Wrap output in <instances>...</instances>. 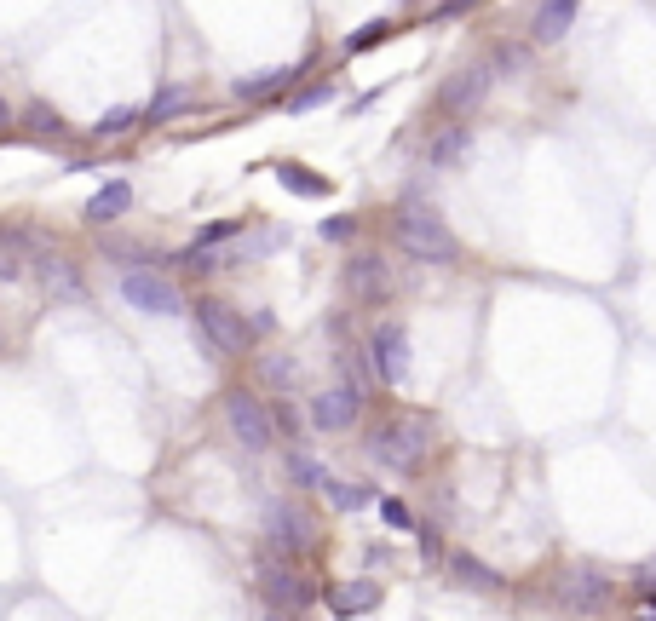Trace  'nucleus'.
I'll list each match as a JSON object with an SVG mask.
<instances>
[{"label":"nucleus","mask_w":656,"mask_h":621,"mask_svg":"<svg viewBox=\"0 0 656 621\" xmlns=\"http://www.w3.org/2000/svg\"><path fill=\"white\" fill-rule=\"evenodd\" d=\"M294 75H300V69L288 64V69H259V75H242V81H236V98H265V92H282V87H294Z\"/></svg>","instance_id":"dca6fc26"},{"label":"nucleus","mask_w":656,"mask_h":621,"mask_svg":"<svg viewBox=\"0 0 656 621\" xmlns=\"http://www.w3.org/2000/svg\"><path fill=\"white\" fill-rule=\"evenodd\" d=\"M490 75H495L490 64H472V69H461V75H455V81H449V87H444V110L467 115L472 104H478V98L490 92Z\"/></svg>","instance_id":"ddd939ff"},{"label":"nucleus","mask_w":656,"mask_h":621,"mask_svg":"<svg viewBox=\"0 0 656 621\" xmlns=\"http://www.w3.org/2000/svg\"><path fill=\"white\" fill-rule=\"evenodd\" d=\"M265 541L277 552H305L311 547V518L294 501H271L265 506Z\"/></svg>","instance_id":"6e6552de"},{"label":"nucleus","mask_w":656,"mask_h":621,"mask_svg":"<svg viewBox=\"0 0 656 621\" xmlns=\"http://www.w3.org/2000/svg\"><path fill=\"white\" fill-rule=\"evenodd\" d=\"M0 276H18V259H6V253H0Z\"/></svg>","instance_id":"2f4dec72"},{"label":"nucleus","mask_w":656,"mask_h":621,"mask_svg":"<svg viewBox=\"0 0 656 621\" xmlns=\"http://www.w3.org/2000/svg\"><path fill=\"white\" fill-rule=\"evenodd\" d=\"M570 23H576V0H547V6L530 12V41L553 46V41H564V29H570Z\"/></svg>","instance_id":"f8f14e48"},{"label":"nucleus","mask_w":656,"mask_h":621,"mask_svg":"<svg viewBox=\"0 0 656 621\" xmlns=\"http://www.w3.org/2000/svg\"><path fill=\"white\" fill-rule=\"evenodd\" d=\"M467 150H472V127H449V133L432 138V167H455Z\"/></svg>","instance_id":"a211bd4d"},{"label":"nucleus","mask_w":656,"mask_h":621,"mask_svg":"<svg viewBox=\"0 0 656 621\" xmlns=\"http://www.w3.org/2000/svg\"><path fill=\"white\" fill-rule=\"evenodd\" d=\"M29 127H35V133H64V121H58L47 104H35V110H29Z\"/></svg>","instance_id":"393cba45"},{"label":"nucleus","mask_w":656,"mask_h":621,"mask_svg":"<svg viewBox=\"0 0 656 621\" xmlns=\"http://www.w3.org/2000/svg\"><path fill=\"white\" fill-rule=\"evenodd\" d=\"M328 98V87H311V92H300V98H294V110H311V104H323Z\"/></svg>","instance_id":"7c9ffc66"},{"label":"nucleus","mask_w":656,"mask_h":621,"mask_svg":"<svg viewBox=\"0 0 656 621\" xmlns=\"http://www.w3.org/2000/svg\"><path fill=\"white\" fill-rule=\"evenodd\" d=\"M225 420H231V432H236V443L248 449V455H265L271 443H277V420H271V409L259 403L254 391H225Z\"/></svg>","instance_id":"7ed1b4c3"},{"label":"nucleus","mask_w":656,"mask_h":621,"mask_svg":"<svg viewBox=\"0 0 656 621\" xmlns=\"http://www.w3.org/2000/svg\"><path fill=\"white\" fill-rule=\"evenodd\" d=\"M127 207H133V184H127V179H110L104 190H93V202H87V219H93V225H110V219H121Z\"/></svg>","instance_id":"4468645a"},{"label":"nucleus","mask_w":656,"mask_h":621,"mask_svg":"<svg viewBox=\"0 0 656 621\" xmlns=\"http://www.w3.org/2000/svg\"><path fill=\"white\" fill-rule=\"evenodd\" d=\"M127 127H139V110H110V115L93 127V133H98V138H121Z\"/></svg>","instance_id":"b1692460"},{"label":"nucleus","mask_w":656,"mask_h":621,"mask_svg":"<svg viewBox=\"0 0 656 621\" xmlns=\"http://www.w3.org/2000/svg\"><path fill=\"white\" fill-rule=\"evenodd\" d=\"M259 587H265V598L277 604V616H282V610H300L305 598H311V581H305L288 558H277V552H265V558H259Z\"/></svg>","instance_id":"423d86ee"},{"label":"nucleus","mask_w":656,"mask_h":621,"mask_svg":"<svg viewBox=\"0 0 656 621\" xmlns=\"http://www.w3.org/2000/svg\"><path fill=\"white\" fill-rule=\"evenodd\" d=\"M0 127H12V104L6 98H0Z\"/></svg>","instance_id":"473e14b6"},{"label":"nucleus","mask_w":656,"mask_h":621,"mask_svg":"<svg viewBox=\"0 0 656 621\" xmlns=\"http://www.w3.org/2000/svg\"><path fill=\"white\" fill-rule=\"evenodd\" d=\"M121 299H127L133 311H144V317H179V311H185L179 288L156 271H127L121 276Z\"/></svg>","instance_id":"20e7f679"},{"label":"nucleus","mask_w":656,"mask_h":621,"mask_svg":"<svg viewBox=\"0 0 656 621\" xmlns=\"http://www.w3.org/2000/svg\"><path fill=\"white\" fill-rule=\"evenodd\" d=\"M380 518H386L392 529H409V524H415V518H409V506H403V501H380Z\"/></svg>","instance_id":"bb28decb"},{"label":"nucleus","mask_w":656,"mask_h":621,"mask_svg":"<svg viewBox=\"0 0 656 621\" xmlns=\"http://www.w3.org/2000/svg\"><path fill=\"white\" fill-rule=\"evenodd\" d=\"M288 478L300 483V489H317V495H328V489H334V472H328V466H317L311 455H288Z\"/></svg>","instance_id":"6ab92c4d"},{"label":"nucleus","mask_w":656,"mask_h":621,"mask_svg":"<svg viewBox=\"0 0 656 621\" xmlns=\"http://www.w3.org/2000/svg\"><path fill=\"white\" fill-rule=\"evenodd\" d=\"M323 604L334 610L340 621L352 616H369L380 604V581H369V575H352V581H334V587H323Z\"/></svg>","instance_id":"9d476101"},{"label":"nucleus","mask_w":656,"mask_h":621,"mask_svg":"<svg viewBox=\"0 0 656 621\" xmlns=\"http://www.w3.org/2000/svg\"><path fill=\"white\" fill-rule=\"evenodd\" d=\"M357 414H363V397H357V386H328L311 397V426L317 432H346Z\"/></svg>","instance_id":"1a4fd4ad"},{"label":"nucleus","mask_w":656,"mask_h":621,"mask_svg":"<svg viewBox=\"0 0 656 621\" xmlns=\"http://www.w3.org/2000/svg\"><path fill=\"white\" fill-rule=\"evenodd\" d=\"M196 322H202V334H208V345L219 357H242L248 351V328H242V317L225 299H196Z\"/></svg>","instance_id":"39448f33"},{"label":"nucleus","mask_w":656,"mask_h":621,"mask_svg":"<svg viewBox=\"0 0 656 621\" xmlns=\"http://www.w3.org/2000/svg\"><path fill=\"white\" fill-rule=\"evenodd\" d=\"M242 230V219H225V225H208L202 230V242H225V236H236Z\"/></svg>","instance_id":"cd10ccee"},{"label":"nucleus","mask_w":656,"mask_h":621,"mask_svg":"<svg viewBox=\"0 0 656 621\" xmlns=\"http://www.w3.org/2000/svg\"><path fill=\"white\" fill-rule=\"evenodd\" d=\"M392 29H398L392 18H375V23H363V29H357L352 41H346V52H369V46H375V41H386Z\"/></svg>","instance_id":"5701e85b"},{"label":"nucleus","mask_w":656,"mask_h":621,"mask_svg":"<svg viewBox=\"0 0 656 621\" xmlns=\"http://www.w3.org/2000/svg\"><path fill=\"white\" fill-rule=\"evenodd\" d=\"M610 575L605 570H570L559 581V604L564 610H599V604H610Z\"/></svg>","instance_id":"9b49d317"},{"label":"nucleus","mask_w":656,"mask_h":621,"mask_svg":"<svg viewBox=\"0 0 656 621\" xmlns=\"http://www.w3.org/2000/svg\"><path fill=\"white\" fill-rule=\"evenodd\" d=\"M323 236H328V242H340V236H352V219H323Z\"/></svg>","instance_id":"c756f323"},{"label":"nucleus","mask_w":656,"mask_h":621,"mask_svg":"<svg viewBox=\"0 0 656 621\" xmlns=\"http://www.w3.org/2000/svg\"><path fill=\"white\" fill-rule=\"evenodd\" d=\"M346 282H352L357 299H380L386 294V265H380L375 253H357L352 265H346Z\"/></svg>","instance_id":"2eb2a0df"},{"label":"nucleus","mask_w":656,"mask_h":621,"mask_svg":"<svg viewBox=\"0 0 656 621\" xmlns=\"http://www.w3.org/2000/svg\"><path fill=\"white\" fill-rule=\"evenodd\" d=\"M369 363H375L380 386H403L409 380V334H403L398 322H380L375 334H369Z\"/></svg>","instance_id":"0eeeda50"},{"label":"nucleus","mask_w":656,"mask_h":621,"mask_svg":"<svg viewBox=\"0 0 656 621\" xmlns=\"http://www.w3.org/2000/svg\"><path fill=\"white\" fill-rule=\"evenodd\" d=\"M47 282H52V288H64V294H81V282H75L70 265H47Z\"/></svg>","instance_id":"a878e982"},{"label":"nucleus","mask_w":656,"mask_h":621,"mask_svg":"<svg viewBox=\"0 0 656 621\" xmlns=\"http://www.w3.org/2000/svg\"><path fill=\"white\" fill-rule=\"evenodd\" d=\"M398 248L409 259H421V265H455L461 259V242H455V230L444 225V213L438 207H421L409 202L398 213Z\"/></svg>","instance_id":"f257e3e1"},{"label":"nucleus","mask_w":656,"mask_h":621,"mask_svg":"<svg viewBox=\"0 0 656 621\" xmlns=\"http://www.w3.org/2000/svg\"><path fill=\"white\" fill-rule=\"evenodd\" d=\"M495 64H501V69H524V52H518V46H501V52H495Z\"/></svg>","instance_id":"c85d7f7f"},{"label":"nucleus","mask_w":656,"mask_h":621,"mask_svg":"<svg viewBox=\"0 0 656 621\" xmlns=\"http://www.w3.org/2000/svg\"><path fill=\"white\" fill-rule=\"evenodd\" d=\"M271 173H277V184H282V190H294V196H328V179L305 173L300 161H277Z\"/></svg>","instance_id":"f3484780"},{"label":"nucleus","mask_w":656,"mask_h":621,"mask_svg":"<svg viewBox=\"0 0 656 621\" xmlns=\"http://www.w3.org/2000/svg\"><path fill=\"white\" fill-rule=\"evenodd\" d=\"M328 501L340 506V512H357V506L375 501V489H369V483H334V489H328Z\"/></svg>","instance_id":"4be33fe9"},{"label":"nucleus","mask_w":656,"mask_h":621,"mask_svg":"<svg viewBox=\"0 0 656 621\" xmlns=\"http://www.w3.org/2000/svg\"><path fill=\"white\" fill-rule=\"evenodd\" d=\"M449 575H455L461 587H501V575H495L490 564H478L472 552H455V558H449Z\"/></svg>","instance_id":"aec40b11"},{"label":"nucleus","mask_w":656,"mask_h":621,"mask_svg":"<svg viewBox=\"0 0 656 621\" xmlns=\"http://www.w3.org/2000/svg\"><path fill=\"white\" fill-rule=\"evenodd\" d=\"M265 621H288V616H277V610H271V616H265Z\"/></svg>","instance_id":"72a5a7b5"},{"label":"nucleus","mask_w":656,"mask_h":621,"mask_svg":"<svg viewBox=\"0 0 656 621\" xmlns=\"http://www.w3.org/2000/svg\"><path fill=\"white\" fill-rule=\"evenodd\" d=\"M432 449V420L426 414H392V420H380L375 432H369V455L380 466H392V472H415Z\"/></svg>","instance_id":"f03ea898"},{"label":"nucleus","mask_w":656,"mask_h":621,"mask_svg":"<svg viewBox=\"0 0 656 621\" xmlns=\"http://www.w3.org/2000/svg\"><path fill=\"white\" fill-rule=\"evenodd\" d=\"M190 104H196V87H167L162 98H156V104H150V121H173V115H185Z\"/></svg>","instance_id":"412c9836"}]
</instances>
